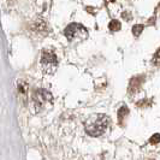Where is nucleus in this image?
Segmentation results:
<instances>
[{
    "label": "nucleus",
    "instance_id": "1",
    "mask_svg": "<svg viewBox=\"0 0 160 160\" xmlns=\"http://www.w3.org/2000/svg\"><path fill=\"white\" fill-rule=\"evenodd\" d=\"M110 124H111V119L106 114H94L86 122L84 129L88 135L96 137L102 135L108 129Z\"/></svg>",
    "mask_w": 160,
    "mask_h": 160
},
{
    "label": "nucleus",
    "instance_id": "2",
    "mask_svg": "<svg viewBox=\"0 0 160 160\" xmlns=\"http://www.w3.org/2000/svg\"><path fill=\"white\" fill-rule=\"evenodd\" d=\"M32 102L38 112L45 111L53 104L52 94L46 89H36L32 93Z\"/></svg>",
    "mask_w": 160,
    "mask_h": 160
},
{
    "label": "nucleus",
    "instance_id": "3",
    "mask_svg": "<svg viewBox=\"0 0 160 160\" xmlns=\"http://www.w3.org/2000/svg\"><path fill=\"white\" fill-rule=\"evenodd\" d=\"M41 69L45 73H53L58 68V58L52 51H43L41 54Z\"/></svg>",
    "mask_w": 160,
    "mask_h": 160
},
{
    "label": "nucleus",
    "instance_id": "4",
    "mask_svg": "<svg viewBox=\"0 0 160 160\" xmlns=\"http://www.w3.org/2000/svg\"><path fill=\"white\" fill-rule=\"evenodd\" d=\"M65 36L68 38L69 41L86 40L88 38V32L83 25L77 23H72L70 25H68V28L65 29Z\"/></svg>",
    "mask_w": 160,
    "mask_h": 160
},
{
    "label": "nucleus",
    "instance_id": "5",
    "mask_svg": "<svg viewBox=\"0 0 160 160\" xmlns=\"http://www.w3.org/2000/svg\"><path fill=\"white\" fill-rule=\"evenodd\" d=\"M143 81H144V76H142V75H141V76H135V77H132V78L130 80V83H129V88H128L129 94H131V95L136 94L137 92L140 90V88H141Z\"/></svg>",
    "mask_w": 160,
    "mask_h": 160
},
{
    "label": "nucleus",
    "instance_id": "6",
    "mask_svg": "<svg viewBox=\"0 0 160 160\" xmlns=\"http://www.w3.org/2000/svg\"><path fill=\"white\" fill-rule=\"evenodd\" d=\"M128 116H129V108L124 105V106H122L119 110H118V123H119L120 125L124 124V122H125Z\"/></svg>",
    "mask_w": 160,
    "mask_h": 160
},
{
    "label": "nucleus",
    "instance_id": "7",
    "mask_svg": "<svg viewBox=\"0 0 160 160\" xmlns=\"http://www.w3.org/2000/svg\"><path fill=\"white\" fill-rule=\"evenodd\" d=\"M108 28H110V30H112V32H117V30H119L120 29V23L119 21H117V19H113L108 24Z\"/></svg>",
    "mask_w": 160,
    "mask_h": 160
},
{
    "label": "nucleus",
    "instance_id": "8",
    "mask_svg": "<svg viewBox=\"0 0 160 160\" xmlns=\"http://www.w3.org/2000/svg\"><path fill=\"white\" fill-rule=\"evenodd\" d=\"M142 32H143V25H142V24H136V25H134V28H132V34H134L135 36H138Z\"/></svg>",
    "mask_w": 160,
    "mask_h": 160
},
{
    "label": "nucleus",
    "instance_id": "9",
    "mask_svg": "<svg viewBox=\"0 0 160 160\" xmlns=\"http://www.w3.org/2000/svg\"><path fill=\"white\" fill-rule=\"evenodd\" d=\"M160 142V134H154L151 138H149V143L151 144H157Z\"/></svg>",
    "mask_w": 160,
    "mask_h": 160
},
{
    "label": "nucleus",
    "instance_id": "10",
    "mask_svg": "<svg viewBox=\"0 0 160 160\" xmlns=\"http://www.w3.org/2000/svg\"><path fill=\"white\" fill-rule=\"evenodd\" d=\"M153 63L157 65V66H160V48L157 51V53L153 57Z\"/></svg>",
    "mask_w": 160,
    "mask_h": 160
}]
</instances>
